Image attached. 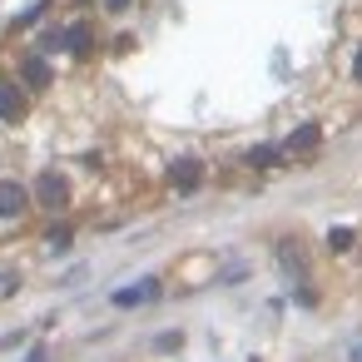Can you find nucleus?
Masks as SVG:
<instances>
[{
    "label": "nucleus",
    "instance_id": "2",
    "mask_svg": "<svg viewBox=\"0 0 362 362\" xmlns=\"http://www.w3.org/2000/svg\"><path fill=\"white\" fill-rule=\"evenodd\" d=\"M169 184H174L179 194H194V189L204 184V164H199V159H179V164L169 169Z\"/></svg>",
    "mask_w": 362,
    "mask_h": 362
},
{
    "label": "nucleus",
    "instance_id": "5",
    "mask_svg": "<svg viewBox=\"0 0 362 362\" xmlns=\"http://www.w3.org/2000/svg\"><path fill=\"white\" fill-rule=\"evenodd\" d=\"M35 194H40V204H45V209H60V204H65V199H70V184H65V179H60V174H45V179H40V189H35Z\"/></svg>",
    "mask_w": 362,
    "mask_h": 362
},
{
    "label": "nucleus",
    "instance_id": "6",
    "mask_svg": "<svg viewBox=\"0 0 362 362\" xmlns=\"http://www.w3.org/2000/svg\"><path fill=\"white\" fill-rule=\"evenodd\" d=\"M317 139H322V129H317V124H303V129H293L288 154H313V149H317Z\"/></svg>",
    "mask_w": 362,
    "mask_h": 362
},
{
    "label": "nucleus",
    "instance_id": "12",
    "mask_svg": "<svg viewBox=\"0 0 362 362\" xmlns=\"http://www.w3.org/2000/svg\"><path fill=\"white\" fill-rule=\"evenodd\" d=\"M45 357H50V352H45V342H35V347H30V352H25L21 362H45Z\"/></svg>",
    "mask_w": 362,
    "mask_h": 362
},
{
    "label": "nucleus",
    "instance_id": "14",
    "mask_svg": "<svg viewBox=\"0 0 362 362\" xmlns=\"http://www.w3.org/2000/svg\"><path fill=\"white\" fill-rule=\"evenodd\" d=\"M347 362H362V342H357V347H352V352H347Z\"/></svg>",
    "mask_w": 362,
    "mask_h": 362
},
{
    "label": "nucleus",
    "instance_id": "13",
    "mask_svg": "<svg viewBox=\"0 0 362 362\" xmlns=\"http://www.w3.org/2000/svg\"><path fill=\"white\" fill-rule=\"evenodd\" d=\"M352 75H357V80H362V50H357V60H352Z\"/></svg>",
    "mask_w": 362,
    "mask_h": 362
},
{
    "label": "nucleus",
    "instance_id": "7",
    "mask_svg": "<svg viewBox=\"0 0 362 362\" xmlns=\"http://www.w3.org/2000/svg\"><path fill=\"white\" fill-rule=\"evenodd\" d=\"M25 85H30V90H45V85H50V65L30 55V60H25Z\"/></svg>",
    "mask_w": 362,
    "mask_h": 362
},
{
    "label": "nucleus",
    "instance_id": "1",
    "mask_svg": "<svg viewBox=\"0 0 362 362\" xmlns=\"http://www.w3.org/2000/svg\"><path fill=\"white\" fill-rule=\"evenodd\" d=\"M159 298V278H139V283H124L110 303L115 308H139V303H154Z\"/></svg>",
    "mask_w": 362,
    "mask_h": 362
},
{
    "label": "nucleus",
    "instance_id": "8",
    "mask_svg": "<svg viewBox=\"0 0 362 362\" xmlns=\"http://www.w3.org/2000/svg\"><path fill=\"white\" fill-rule=\"evenodd\" d=\"M65 45H70L75 55H80V50H90V30H85V25H75V30L65 35Z\"/></svg>",
    "mask_w": 362,
    "mask_h": 362
},
{
    "label": "nucleus",
    "instance_id": "3",
    "mask_svg": "<svg viewBox=\"0 0 362 362\" xmlns=\"http://www.w3.org/2000/svg\"><path fill=\"white\" fill-rule=\"evenodd\" d=\"M25 204H30V194H25L16 179H0V218H16V214H25Z\"/></svg>",
    "mask_w": 362,
    "mask_h": 362
},
{
    "label": "nucleus",
    "instance_id": "4",
    "mask_svg": "<svg viewBox=\"0 0 362 362\" xmlns=\"http://www.w3.org/2000/svg\"><path fill=\"white\" fill-rule=\"evenodd\" d=\"M0 119H11V124L25 119V90L21 85H0Z\"/></svg>",
    "mask_w": 362,
    "mask_h": 362
},
{
    "label": "nucleus",
    "instance_id": "11",
    "mask_svg": "<svg viewBox=\"0 0 362 362\" xmlns=\"http://www.w3.org/2000/svg\"><path fill=\"white\" fill-rule=\"evenodd\" d=\"M40 16H45V0H40V6H30V11H25V16H21V25H35V21H40Z\"/></svg>",
    "mask_w": 362,
    "mask_h": 362
},
{
    "label": "nucleus",
    "instance_id": "9",
    "mask_svg": "<svg viewBox=\"0 0 362 362\" xmlns=\"http://www.w3.org/2000/svg\"><path fill=\"white\" fill-rule=\"evenodd\" d=\"M278 154H283V149H273V144H263V149H253V154H248V164H258V169H263V164H273Z\"/></svg>",
    "mask_w": 362,
    "mask_h": 362
},
{
    "label": "nucleus",
    "instance_id": "10",
    "mask_svg": "<svg viewBox=\"0 0 362 362\" xmlns=\"http://www.w3.org/2000/svg\"><path fill=\"white\" fill-rule=\"evenodd\" d=\"M327 243H332V248H352V228H332Z\"/></svg>",
    "mask_w": 362,
    "mask_h": 362
}]
</instances>
